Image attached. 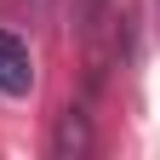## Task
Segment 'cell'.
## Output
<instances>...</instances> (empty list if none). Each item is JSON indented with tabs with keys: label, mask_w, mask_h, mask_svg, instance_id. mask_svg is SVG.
I'll use <instances>...</instances> for the list:
<instances>
[{
	"label": "cell",
	"mask_w": 160,
	"mask_h": 160,
	"mask_svg": "<svg viewBox=\"0 0 160 160\" xmlns=\"http://www.w3.org/2000/svg\"><path fill=\"white\" fill-rule=\"evenodd\" d=\"M0 92L6 97H29L34 92V63H29V46L17 34L0 29Z\"/></svg>",
	"instance_id": "obj_1"
},
{
	"label": "cell",
	"mask_w": 160,
	"mask_h": 160,
	"mask_svg": "<svg viewBox=\"0 0 160 160\" xmlns=\"http://www.w3.org/2000/svg\"><path fill=\"white\" fill-rule=\"evenodd\" d=\"M86 143H92V137H86V114H80V109H69L63 120H57L52 154H57V160H74V154H86Z\"/></svg>",
	"instance_id": "obj_2"
}]
</instances>
